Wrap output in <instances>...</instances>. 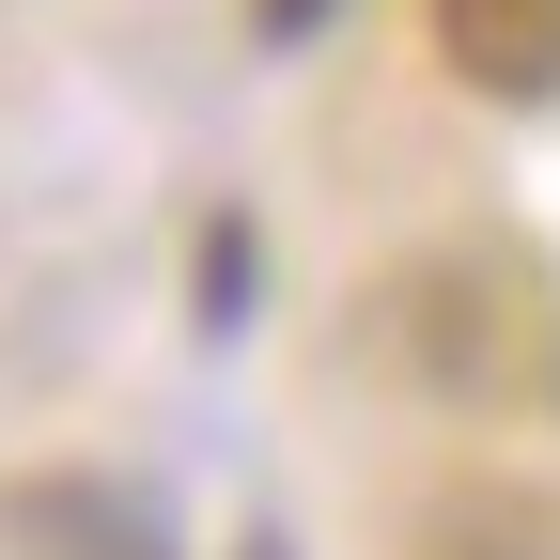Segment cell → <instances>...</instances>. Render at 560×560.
Returning a JSON list of instances; mask_svg holds the SVG:
<instances>
[{
    "instance_id": "cell-1",
    "label": "cell",
    "mask_w": 560,
    "mask_h": 560,
    "mask_svg": "<svg viewBox=\"0 0 560 560\" xmlns=\"http://www.w3.org/2000/svg\"><path fill=\"white\" fill-rule=\"evenodd\" d=\"M436 62L499 109L560 94V0H436Z\"/></svg>"
},
{
    "instance_id": "cell-2",
    "label": "cell",
    "mask_w": 560,
    "mask_h": 560,
    "mask_svg": "<svg viewBox=\"0 0 560 560\" xmlns=\"http://www.w3.org/2000/svg\"><path fill=\"white\" fill-rule=\"evenodd\" d=\"M16 529H32V560H172V545H156V514L109 499V482H32Z\"/></svg>"
},
{
    "instance_id": "cell-3",
    "label": "cell",
    "mask_w": 560,
    "mask_h": 560,
    "mask_svg": "<svg viewBox=\"0 0 560 560\" xmlns=\"http://www.w3.org/2000/svg\"><path fill=\"white\" fill-rule=\"evenodd\" d=\"M249 16H265V47H296V32L327 16V0H249Z\"/></svg>"
}]
</instances>
